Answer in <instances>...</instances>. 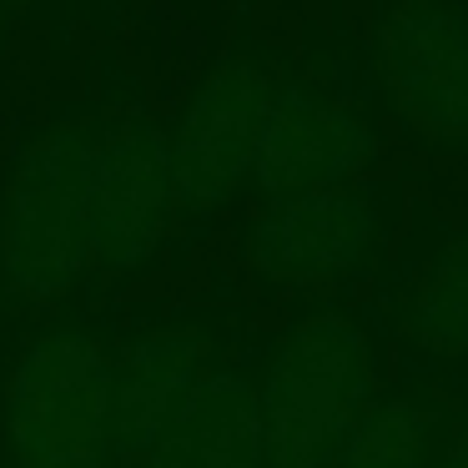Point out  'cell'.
I'll use <instances>...</instances> for the list:
<instances>
[{
	"label": "cell",
	"instance_id": "1",
	"mask_svg": "<svg viewBox=\"0 0 468 468\" xmlns=\"http://www.w3.org/2000/svg\"><path fill=\"white\" fill-rule=\"evenodd\" d=\"M86 106H51L0 186V317L26 333L46 317L86 313Z\"/></svg>",
	"mask_w": 468,
	"mask_h": 468
},
{
	"label": "cell",
	"instance_id": "2",
	"mask_svg": "<svg viewBox=\"0 0 468 468\" xmlns=\"http://www.w3.org/2000/svg\"><path fill=\"white\" fill-rule=\"evenodd\" d=\"M383 388V353L363 313L313 307L252 353L257 468H327L353 418Z\"/></svg>",
	"mask_w": 468,
	"mask_h": 468
},
{
	"label": "cell",
	"instance_id": "3",
	"mask_svg": "<svg viewBox=\"0 0 468 468\" xmlns=\"http://www.w3.org/2000/svg\"><path fill=\"white\" fill-rule=\"evenodd\" d=\"M0 468H112V323L31 327L0 378Z\"/></svg>",
	"mask_w": 468,
	"mask_h": 468
},
{
	"label": "cell",
	"instance_id": "4",
	"mask_svg": "<svg viewBox=\"0 0 468 468\" xmlns=\"http://www.w3.org/2000/svg\"><path fill=\"white\" fill-rule=\"evenodd\" d=\"M86 217L91 272L106 282L142 277L176 227L172 142L126 76H112L106 101L86 106Z\"/></svg>",
	"mask_w": 468,
	"mask_h": 468
},
{
	"label": "cell",
	"instance_id": "5",
	"mask_svg": "<svg viewBox=\"0 0 468 468\" xmlns=\"http://www.w3.org/2000/svg\"><path fill=\"white\" fill-rule=\"evenodd\" d=\"M373 56L408 146L468 162V0H378Z\"/></svg>",
	"mask_w": 468,
	"mask_h": 468
},
{
	"label": "cell",
	"instance_id": "6",
	"mask_svg": "<svg viewBox=\"0 0 468 468\" xmlns=\"http://www.w3.org/2000/svg\"><path fill=\"white\" fill-rule=\"evenodd\" d=\"M272 81V56L262 46H237L232 56L217 61V71L197 86L176 126L166 132L176 227L186 232V242H197L252 182V156Z\"/></svg>",
	"mask_w": 468,
	"mask_h": 468
},
{
	"label": "cell",
	"instance_id": "7",
	"mask_svg": "<svg viewBox=\"0 0 468 468\" xmlns=\"http://www.w3.org/2000/svg\"><path fill=\"white\" fill-rule=\"evenodd\" d=\"M398 212H403L398 186H317L303 197L267 202V212L242 237V257L267 287L353 282L383 262L398 232Z\"/></svg>",
	"mask_w": 468,
	"mask_h": 468
},
{
	"label": "cell",
	"instance_id": "8",
	"mask_svg": "<svg viewBox=\"0 0 468 468\" xmlns=\"http://www.w3.org/2000/svg\"><path fill=\"white\" fill-rule=\"evenodd\" d=\"M237 313L172 307L136 323H112V468H136L197 378L232 353Z\"/></svg>",
	"mask_w": 468,
	"mask_h": 468
},
{
	"label": "cell",
	"instance_id": "9",
	"mask_svg": "<svg viewBox=\"0 0 468 468\" xmlns=\"http://www.w3.org/2000/svg\"><path fill=\"white\" fill-rule=\"evenodd\" d=\"M378 152H383L378 132L357 106L343 101V91H333V81L287 71L272 81V96H267L247 186L262 202L343 186L357 182L378 162Z\"/></svg>",
	"mask_w": 468,
	"mask_h": 468
},
{
	"label": "cell",
	"instance_id": "10",
	"mask_svg": "<svg viewBox=\"0 0 468 468\" xmlns=\"http://www.w3.org/2000/svg\"><path fill=\"white\" fill-rule=\"evenodd\" d=\"M383 333L398 363L413 373H448L468 357V222H433V242H418L388 277Z\"/></svg>",
	"mask_w": 468,
	"mask_h": 468
},
{
	"label": "cell",
	"instance_id": "11",
	"mask_svg": "<svg viewBox=\"0 0 468 468\" xmlns=\"http://www.w3.org/2000/svg\"><path fill=\"white\" fill-rule=\"evenodd\" d=\"M136 468H257L252 357L222 353L166 418Z\"/></svg>",
	"mask_w": 468,
	"mask_h": 468
},
{
	"label": "cell",
	"instance_id": "12",
	"mask_svg": "<svg viewBox=\"0 0 468 468\" xmlns=\"http://www.w3.org/2000/svg\"><path fill=\"white\" fill-rule=\"evenodd\" d=\"M448 403V373H413L367 398L353 418L343 448L327 468H423V453L438 433V418Z\"/></svg>",
	"mask_w": 468,
	"mask_h": 468
},
{
	"label": "cell",
	"instance_id": "13",
	"mask_svg": "<svg viewBox=\"0 0 468 468\" xmlns=\"http://www.w3.org/2000/svg\"><path fill=\"white\" fill-rule=\"evenodd\" d=\"M423 468H468V367H448V403Z\"/></svg>",
	"mask_w": 468,
	"mask_h": 468
},
{
	"label": "cell",
	"instance_id": "14",
	"mask_svg": "<svg viewBox=\"0 0 468 468\" xmlns=\"http://www.w3.org/2000/svg\"><path fill=\"white\" fill-rule=\"evenodd\" d=\"M26 5H31V0H0V21H5V26H16V16H21Z\"/></svg>",
	"mask_w": 468,
	"mask_h": 468
},
{
	"label": "cell",
	"instance_id": "15",
	"mask_svg": "<svg viewBox=\"0 0 468 468\" xmlns=\"http://www.w3.org/2000/svg\"><path fill=\"white\" fill-rule=\"evenodd\" d=\"M5 36H11V26H5V21H0V41H5Z\"/></svg>",
	"mask_w": 468,
	"mask_h": 468
},
{
	"label": "cell",
	"instance_id": "16",
	"mask_svg": "<svg viewBox=\"0 0 468 468\" xmlns=\"http://www.w3.org/2000/svg\"><path fill=\"white\" fill-rule=\"evenodd\" d=\"M81 11H91V0H81Z\"/></svg>",
	"mask_w": 468,
	"mask_h": 468
}]
</instances>
